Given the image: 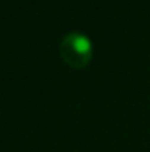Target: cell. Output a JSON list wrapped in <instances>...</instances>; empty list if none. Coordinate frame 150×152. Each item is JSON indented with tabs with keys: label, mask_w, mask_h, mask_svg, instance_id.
Listing matches in <instances>:
<instances>
[{
	"label": "cell",
	"mask_w": 150,
	"mask_h": 152,
	"mask_svg": "<svg viewBox=\"0 0 150 152\" xmlns=\"http://www.w3.org/2000/svg\"><path fill=\"white\" fill-rule=\"evenodd\" d=\"M60 53L71 67H85L92 60L94 42L87 34L79 30H71L60 41Z\"/></svg>",
	"instance_id": "6da1fadb"
}]
</instances>
